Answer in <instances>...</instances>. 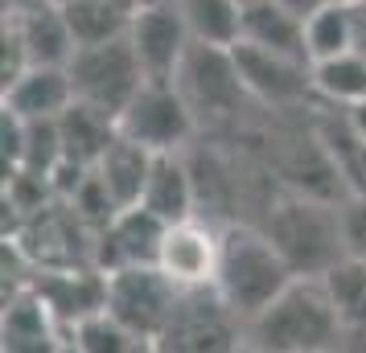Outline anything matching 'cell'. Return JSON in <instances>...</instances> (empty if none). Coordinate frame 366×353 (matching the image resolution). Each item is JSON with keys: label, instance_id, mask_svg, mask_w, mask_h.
Returning a JSON list of instances; mask_svg holds the SVG:
<instances>
[{"label": "cell", "instance_id": "cell-11", "mask_svg": "<svg viewBox=\"0 0 366 353\" xmlns=\"http://www.w3.org/2000/svg\"><path fill=\"white\" fill-rule=\"evenodd\" d=\"M218 242H222V230L206 226L202 218L173 222V226L165 230L157 267L165 271L182 292H206V287H214Z\"/></svg>", "mask_w": 366, "mask_h": 353}, {"label": "cell", "instance_id": "cell-28", "mask_svg": "<svg viewBox=\"0 0 366 353\" xmlns=\"http://www.w3.org/2000/svg\"><path fill=\"white\" fill-rule=\"evenodd\" d=\"M342 230H346L350 259L366 263V193H354L342 202Z\"/></svg>", "mask_w": 366, "mask_h": 353}, {"label": "cell", "instance_id": "cell-1", "mask_svg": "<svg viewBox=\"0 0 366 353\" xmlns=\"http://www.w3.org/2000/svg\"><path fill=\"white\" fill-rule=\"evenodd\" d=\"M243 333L247 353H337L346 324L325 280H292Z\"/></svg>", "mask_w": 366, "mask_h": 353}, {"label": "cell", "instance_id": "cell-27", "mask_svg": "<svg viewBox=\"0 0 366 353\" xmlns=\"http://www.w3.org/2000/svg\"><path fill=\"white\" fill-rule=\"evenodd\" d=\"M70 341H74L79 353H144L149 349V341H140L132 329H124L112 312H99V317L83 320L70 333Z\"/></svg>", "mask_w": 366, "mask_h": 353}, {"label": "cell", "instance_id": "cell-20", "mask_svg": "<svg viewBox=\"0 0 366 353\" xmlns=\"http://www.w3.org/2000/svg\"><path fill=\"white\" fill-rule=\"evenodd\" d=\"M58 135H62L66 160H74V165H83V168H95L103 160V152L116 144L119 123L107 111H95L86 103H74L66 116L58 119Z\"/></svg>", "mask_w": 366, "mask_h": 353}, {"label": "cell", "instance_id": "cell-4", "mask_svg": "<svg viewBox=\"0 0 366 353\" xmlns=\"http://www.w3.org/2000/svg\"><path fill=\"white\" fill-rule=\"evenodd\" d=\"M70 83H74V103H86L95 111L116 116L136 99V91L149 83V74L136 58L128 37H112L99 46H79L70 58Z\"/></svg>", "mask_w": 366, "mask_h": 353}, {"label": "cell", "instance_id": "cell-23", "mask_svg": "<svg viewBox=\"0 0 366 353\" xmlns=\"http://www.w3.org/2000/svg\"><path fill=\"white\" fill-rule=\"evenodd\" d=\"M185 29L198 46H222L231 50L243 37V4L239 0H177Z\"/></svg>", "mask_w": 366, "mask_h": 353}, {"label": "cell", "instance_id": "cell-6", "mask_svg": "<svg viewBox=\"0 0 366 353\" xmlns=\"http://www.w3.org/2000/svg\"><path fill=\"white\" fill-rule=\"evenodd\" d=\"M243 329L247 324L218 300L214 287L185 292L173 320H169V329L152 341V349L157 353H247V333Z\"/></svg>", "mask_w": 366, "mask_h": 353}, {"label": "cell", "instance_id": "cell-24", "mask_svg": "<svg viewBox=\"0 0 366 353\" xmlns=\"http://www.w3.org/2000/svg\"><path fill=\"white\" fill-rule=\"evenodd\" d=\"M313 91L333 107H366V53L350 50L342 58L317 62L313 66Z\"/></svg>", "mask_w": 366, "mask_h": 353}, {"label": "cell", "instance_id": "cell-9", "mask_svg": "<svg viewBox=\"0 0 366 353\" xmlns=\"http://www.w3.org/2000/svg\"><path fill=\"white\" fill-rule=\"evenodd\" d=\"M128 41H132L144 74L149 78H165V83H173L177 66L185 62V53L194 46L177 0H157L149 9H140L132 17V25H128Z\"/></svg>", "mask_w": 366, "mask_h": 353}, {"label": "cell", "instance_id": "cell-30", "mask_svg": "<svg viewBox=\"0 0 366 353\" xmlns=\"http://www.w3.org/2000/svg\"><path fill=\"white\" fill-rule=\"evenodd\" d=\"M116 4L124 9V13H128V17H136L140 9H149V4H157V0H116Z\"/></svg>", "mask_w": 366, "mask_h": 353}, {"label": "cell", "instance_id": "cell-8", "mask_svg": "<svg viewBox=\"0 0 366 353\" xmlns=\"http://www.w3.org/2000/svg\"><path fill=\"white\" fill-rule=\"evenodd\" d=\"M173 86L182 91V99L189 103V111L198 123H218V119H231L243 99H247V86L239 78L234 66V53L222 46H189L185 62L173 74Z\"/></svg>", "mask_w": 366, "mask_h": 353}, {"label": "cell", "instance_id": "cell-17", "mask_svg": "<svg viewBox=\"0 0 366 353\" xmlns=\"http://www.w3.org/2000/svg\"><path fill=\"white\" fill-rule=\"evenodd\" d=\"M239 41L284 53V58H297V62H313L309 58V37H305V21L297 13L280 9L276 0H251V4H243V37Z\"/></svg>", "mask_w": 366, "mask_h": 353}, {"label": "cell", "instance_id": "cell-29", "mask_svg": "<svg viewBox=\"0 0 366 353\" xmlns=\"http://www.w3.org/2000/svg\"><path fill=\"white\" fill-rule=\"evenodd\" d=\"M276 4H280V9H288V13H297L300 21H309L313 13H321L330 0H276Z\"/></svg>", "mask_w": 366, "mask_h": 353}, {"label": "cell", "instance_id": "cell-7", "mask_svg": "<svg viewBox=\"0 0 366 353\" xmlns=\"http://www.w3.org/2000/svg\"><path fill=\"white\" fill-rule=\"evenodd\" d=\"M182 296L185 292L161 267H124L107 275V312L149 345L169 329Z\"/></svg>", "mask_w": 366, "mask_h": 353}, {"label": "cell", "instance_id": "cell-33", "mask_svg": "<svg viewBox=\"0 0 366 353\" xmlns=\"http://www.w3.org/2000/svg\"><path fill=\"white\" fill-rule=\"evenodd\" d=\"M239 4H251V0H239Z\"/></svg>", "mask_w": 366, "mask_h": 353}, {"label": "cell", "instance_id": "cell-19", "mask_svg": "<svg viewBox=\"0 0 366 353\" xmlns=\"http://www.w3.org/2000/svg\"><path fill=\"white\" fill-rule=\"evenodd\" d=\"M140 205L157 214V218L173 226V222L198 218L194 205H198V189H194V173L182 160V152H169V156H157L149 173V185H144V198Z\"/></svg>", "mask_w": 366, "mask_h": 353}, {"label": "cell", "instance_id": "cell-22", "mask_svg": "<svg viewBox=\"0 0 366 353\" xmlns=\"http://www.w3.org/2000/svg\"><path fill=\"white\" fill-rule=\"evenodd\" d=\"M358 9L354 0H330L321 13L305 21V37H309V58L317 62H330V58H342V53L358 50Z\"/></svg>", "mask_w": 366, "mask_h": 353}, {"label": "cell", "instance_id": "cell-15", "mask_svg": "<svg viewBox=\"0 0 366 353\" xmlns=\"http://www.w3.org/2000/svg\"><path fill=\"white\" fill-rule=\"evenodd\" d=\"M74 107V83L66 66H29L4 86V111L25 123H58Z\"/></svg>", "mask_w": 366, "mask_h": 353}, {"label": "cell", "instance_id": "cell-25", "mask_svg": "<svg viewBox=\"0 0 366 353\" xmlns=\"http://www.w3.org/2000/svg\"><path fill=\"white\" fill-rule=\"evenodd\" d=\"M70 21V34L79 46H99L112 37H128L132 17L119 9L116 0H58Z\"/></svg>", "mask_w": 366, "mask_h": 353}, {"label": "cell", "instance_id": "cell-12", "mask_svg": "<svg viewBox=\"0 0 366 353\" xmlns=\"http://www.w3.org/2000/svg\"><path fill=\"white\" fill-rule=\"evenodd\" d=\"M231 53L251 99L288 107V103H300L313 91V62H297V58L259 50V46H247V41L231 46Z\"/></svg>", "mask_w": 366, "mask_h": 353}, {"label": "cell", "instance_id": "cell-18", "mask_svg": "<svg viewBox=\"0 0 366 353\" xmlns=\"http://www.w3.org/2000/svg\"><path fill=\"white\" fill-rule=\"evenodd\" d=\"M317 144L333 165V173L342 177V185L350 189V198L366 193V135L358 132L350 107H342V116L337 107L330 116H317Z\"/></svg>", "mask_w": 366, "mask_h": 353}, {"label": "cell", "instance_id": "cell-32", "mask_svg": "<svg viewBox=\"0 0 366 353\" xmlns=\"http://www.w3.org/2000/svg\"><path fill=\"white\" fill-rule=\"evenodd\" d=\"M144 353H157V349H152V345H149V349H144Z\"/></svg>", "mask_w": 366, "mask_h": 353}, {"label": "cell", "instance_id": "cell-14", "mask_svg": "<svg viewBox=\"0 0 366 353\" xmlns=\"http://www.w3.org/2000/svg\"><path fill=\"white\" fill-rule=\"evenodd\" d=\"M4 21L13 25V34H17L29 66H70L79 41L70 34V21L58 0H41L34 9H17Z\"/></svg>", "mask_w": 366, "mask_h": 353}, {"label": "cell", "instance_id": "cell-13", "mask_svg": "<svg viewBox=\"0 0 366 353\" xmlns=\"http://www.w3.org/2000/svg\"><path fill=\"white\" fill-rule=\"evenodd\" d=\"M165 230L169 226L157 214H149L144 205L119 210V218L95 238V267L103 275L124 271V267H157Z\"/></svg>", "mask_w": 366, "mask_h": 353}, {"label": "cell", "instance_id": "cell-3", "mask_svg": "<svg viewBox=\"0 0 366 353\" xmlns=\"http://www.w3.org/2000/svg\"><path fill=\"white\" fill-rule=\"evenodd\" d=\"M297 275L276 251V242L267 230L255 226H222V242H218V271H214V296L234 317L255 320L267 304L280 296Z\"/></svg>", "mask_w": 366, "mask_h": 353}, {"label": "cell", "instance_id": "cell-21", "mask_svg": "<svg viewBox=\"0 0 366 353\" xmlns=\"http://www.w3.org/2000/svg\"><path fill=\"white\" fill-rule=\"evenodd\" d=\"M152 160H157V156H152L149 148H140L132 140L116 135V144L103 152V160L95 165V177L107 185V193L116 198L119 210H132V205H140V198H144Z\"/></svg>", "mask_w": 366, "mask_h": 353}, {"label": "cell", "instance_id": "cell-31", "mask_svg": "<svg viewBox=\"0 0 366 353\" xmlns=\"http://www.w3.org/2000/svg\"><path fill=\"white\" fill-rule=\"evenodd\" d=\"M62 353H79V349H74V341H70V337H66V345H62Z\"/></svg>", "mask_w": 366, "mask_h": 353}, {"label": "cell", "instance_id": "cell-16", "mask_svg": "<svg viewBox=\"0 0 366 353\" xmlns=\"http://www.w3.org/2000/svg\"><path fill=\"white\" fill-rule=\"evenodd\" d=\"M0 337H4V353H62L70 333L54 320V312L34 287H25L4 300Z\"/></svg>", "mask_w": 366, "mask_h": 353}, {"label": "cell", "instance_id": "cell-10", "mask_svg": "<svg viewBox=\"0 0 366 353\" xmlns=\"http://www.w3.org/2000/svg\"><path fill=\"white\" fill-rule=\"evenodd\" d=\"M29 287L46 300V308L66 333L107 312V275L99 267H37Z\"/></svg>", "mask_w": 366, "mask_h": 353}, {"label": "cell", "instance_id": "cell-2", "mask_svg": "<svg viewBox=\"0 0 366 353\" xmlns=\"http://www.w3.org/2000/svg\"><path fill=\"white\" fill-rule=\"evenodd\" d=\"M264 230L297 280H325L333 267H342L350 259L346 230H342V205H333L330 198L288 193L267 210Z\"/></svg>", "mask_w": 366, "mask_h": 353}, {"label": "cell", "instance_id": "cell-5", "mask_svg": "<svg viewBox=\"0 0 366 353\" xmlns=\"http://www.w3.org/2000/svg\"><path fill=\"white\" fill-rule=\"evenodd\" d=\"M116 123H119V135L124 140L149 148L152 156L182 152L189 144V135L198 132V119L189 111V103L165 78H149V83L136 91V99L119 111Z\"/></svg>", "mask_w": 366, "mask_h": 353}, {"label": "cell", "instance_id": "cell-26", "mask_svg": "<svg viewBox=\"0 0 366 353\" xmlns=\"http://www.w3.org/2000/svg\"><path fill=\"white\" fill-rule=\"evenodd\" d=\"M325 287H330L333 304H337V312H342L346 337L366 333V263L346 259L342 267H333L330 275H325Z\"/></svg>", "mask_w": 366, "mask_h": 353}]
</instances>
